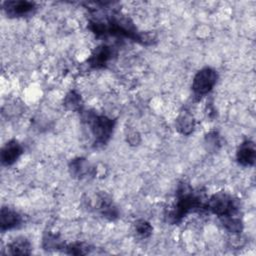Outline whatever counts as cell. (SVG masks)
Masks as SVG:
<instances>
[{"label": "cell", "instance_id": "obj_1", "mask_svg": "<svg viewBox=\"0 0 256 256\" xmlns=\"http://www.w3.org/2000/svg\"><path fill=\"white\" fill-rule=\"evenodd\" d=\"M88 28L97 36L112 35L127 38L143 45H151L155 41L154 35L139 31L134 23L119 13H113L105 19H93L89 21Z\"/></svg>", "mask_w": 256, "mask_h": 256}, {"label": "cell", "instance_id": "obj_2", "mask_svg": "<svg viewBox=\"0 0 256 256\" xmlns=\"http://www.w3.org/2000/svg\"><path fill=\"white\" fill-rule=\"evenodd\" d=\"M206 210L216 215L230 233H240L243 228L238 200L227 192H217L206 200Z\"/></svg>", "mask_w": 256, "mask_h": 256}, {"label": "cell", "instance_id": "obj_3", "mask_svg": "<svg viewBox=\"0 0 256 256\" xmlns=\"http://www.w3.org/2000/svg\"><path fill=\"white\" fill-rule=\"evenodd\" d=\"M206 200L200 192H195L188 184L180 183L175 204L167 215L168 221L176 224L190 213L206 210Z\"/></svg>", "mask_w": 256, "mask_h": 256}, {"label": "cell", "instance_id": "obj_4", "mask_svg": "<svg viewBox=\"0 0 256 256\" xmlns=\"http://www.w3.org/2000/svg\"><path fill=\"white\" fill-rule=\"evenodd\" d=\"M83 120L87 123L93 136V146L99 148L106 145L113 134L115 120L91 111L83 112Z\"/></svg>", "mask_w": 256, "mask_h": 256}, {"label": "cell", "instance_id": "obj_5", "mask_svg": "<svg viewBox=\"0 0 256 256\" xmlns=\"http://www.w3.org/2000/svg\"><path fill=\"white\" fill-rule=\"evenodd\" d=\"M218 79V73L211 67H204L200 69L194 76L192 81L193 95L200 99L207 95L215 86Z\"/></svg>", "mask_w": 256, "mask_h": 256}, {"label": "cell", "instance_id": "obj_6", "mask_svg": "<svg viewBox=\"0 0 256 256\" xmlns=\"http://www.w3.org/2000/svg\"><path fill=\"white\" fill-rule=\"evenodd\" d=\"M2 8L6 15L11 18L31 16L37 10V6L34 2L25 0L5 1L2 3Z\"/></svg>", "mask_w": 256, "mask_h": 256}, {"label": "cell", "instance_id": "obj_7", "mask_svg": "<svg viewBox=\"0 0 256 256\" xmlns=\"http://www.w3.org/2000/svg\"><path fill=\"white\" fill-rule=\"evenodd\" d=\"M114 55V50L108 45H100L96 47L89 58L87 59L88 65L93 69H102L107 66L109 61Z\"/></svg>", "mask_w": 256, "mask_h": 256}, {"label": "cell", "instance_id": "obj_8", "mask_svg": "<svg viewBox=\"0 0 256 256\" xmlns=\"http://www.w3.org/2000/svg\"><path fill=\"white\" fill-rule=\"evenodd\" d=\"M24 149L17 140L8 141L1 149V163L5 166L13 165L23 154Z\"/></svg>", "mask_w": 256, "mask_h": 256}, {"label": "cell", "instance_id": "obj_9", "mask_svg": "<svg viewBox=\"0 0 256 256\" xmlns=\"http://www.w3.org/2000/svg\"><path fill=\"white\" fill-rule=\"evenodd\" d=\"M23 222L22 216L15 210L8 208V207H2L1 208V214H0V229L2 232H5L7 230H12Z\"/></svg>", "mask_w": 256, "mask_h": 256}, {"label": "cell", "instance_id": "obj_10", "mask_svg": "<svg viewBox=\"0 0 256 256\" xmlns=\"http://www.w3.org/2000/svg\"><path fill=\"white\" fill-rule=\"evenodd\" d=\"M255 144L251 140H246L240 144L236 153L237 162L242 166H253L255 162Z\"/></svg>", "mask_w": 256, "mask_h": 256}, {"label": "cell", "instance_id": "obj_11", "mask_svg": "<svg viewBox=\"0 0 256 256\" xmlns=\"http://www.w3.org/2000/svg\"><path fill=\"white\" fill-rule=\"evenodd\" d=\"M69 170L73 177L80 179L88 176H93L94 174V167H92L91 164L82 157L71 160L69 163Z\"/></svg>", "mask_w": 256, "mask_h": 256}, {"label": "cell", "instance_id": "obj_12", "mask_svg": "<svg viewBox=\"0 0 256 256\" xmlns=\"http://www.w3.org/2000/svg\"><path fill=\"white\" fill-rule=\"evenodd\" d=\"M31 249V243L25 237L15 238L7 245V253L10 255H29Z\"/></svg>", "mask_w": 256, "mask_h": 256}, {"label": "cell", "instance_id": "obj_13", "mask_svg": "<svg viewBox=\"0 0 256 256\" xmlns=\"http://www.w3.org/2000/svg\"><path fill=\"white\" fill-rule=\"evenodd\" d=\"M195 127V120L188 111H182L176 119V129L183 135H190Z\"/></svg>", "mask_w": 256, "mask_h": 256}, {"label": "cell", "instance_id": "obj_14", "mask_svg": "<svg viewBox=\"0 0 256 256\" xmlns=\"http://www.w3.org/2000/svg\"><path fill=\"white\" fill-rule=\"evenodd\" d=\"M97 209L101 213V215L109 220H114L118 217V211L112 200L108 198L106 195H101L98 200Z\"/></svg>", "mask_w": 256, "mask_h": 256}, {"label": "cell", "instance_id": "obj_15", "mask_svg": "<svg viewBox=\"0 0 256 256\" xmlns=\"http://www.w3.org/2000/svg\"><path fill=\"white\" fill-rule=\"evenodd\" d=\"M66 244L57 234L46 232L42 238V247L45 250H64Z\"/></svg>", "mask_w": 256, "mask_h": 256}, {"label": "cell", "instance_id": "obj_16", "mask_svg": "<svg viewBox=\"0 0 256 256\" xmlns=\"http://www.w3.org/2000/svg\"><path fill=\"white\" fill-rule=\"evenodd\" d=\"M92 250V246L85 244L83 242H74L72 244H67L64 248L65 253L72 255H86L91 253Z\"/></svg>", "mask_w": 256, "mask_h": 256}, {"label": "cell", "instance_id": "obj_17", "mask_svg": "<svg viewBox=\"0 0 256 256\" xmlns=\"http://www.w3.org/2000/svg\"><path fill=\"white\" fill-rule=\"evenodd\" d=\"M64 106L68 110L82 111V100L80 95L75 91H70L64 99Z\"/></svg>", "mask_w": 256, "mask_h": 256}, {"label": "cell", "instance_id": "obj_18", "mask_svg": "<svg viewBox=\"0 0 256 256\" xmlns=\"http://www.w3.org/2000/svg\"><path fill=\"white\" fill-rule=\"evenodd\" d=\"M135 230L139 236L142 238H147L152 234V226L149 222L145 220H138L135 223Z\"/></svg>", "mask_w": 256, "mask_h": 256}, {"label": "cell", "instance_id": "obj_19", "mask_svg": "<svg viewBox=\"0 0 256 256\" xmlns=\"http://www.w3.org/2000/svg\"><path fill=\"white\" fill-rule=\"evenodd\" d=\"M206 143L208 144L209 148L213 147V149L217 150V148L220 145V140H219V135L217 132L212 131L209 134H207L206 136Z\"/></svg>", "mask_w": 256, "mask_h": 256}, {"label": "cell", "instance_id": "obj_20", "mask_svg": "<svg viewBox=\"0 0 256 256\" xmlns=\"http://www.w3.org/2000/svg\"><path fill=\"white\" fill-rule=\"evenodd\" d=\"M127 141L131 145H138V143L140 142V135L136 131H131L127 135Z\"/></svg>", "mask_w": 256, "mask_h": 256}]
</instances>
